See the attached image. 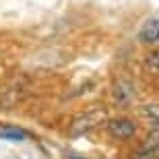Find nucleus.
Masks as SVG:
<instances>
[{"label":"nucleus","mask_w":159,"mask_h":159,"mask_svg":"<svg viewBox=\"0 0 159 159\" xmlns=\"http://www.w3.org/2000/svg\"><path fill=\"white\" fill-rule=\"evenodd\" d=\"M143 64H145V68H147L149 72L159 75V48H153V50L143 58Z\"/></svg>","instance_id":"nucleus-6"},{"label":"nucleus","mask_w":159,"mask_h":159,"mask_svg":"<svg viewBox=\"0 0 159 159\" xmlns=\"http://www.w3.org/2000/svg\"><path fill=\"white\" fill-rule=\"evenodd\" d=\"M143 116H147L151 122H153V128L159 132V103H147V106L141 107Z\"/></svg>","instance_id":"nucleus-7"},{"label":"nucleus","mask_w":159,"mask_h":159,"mask_svg":"<svg viewBox=\"0 0 159 159\" xmlns=\"http://www.w3.org/2000/svg\"><path fill=\"white\" fill-rule=\"evenodd\" d=\"M72 159H77V157H72Z\"/></svg>","instance_id":"nucleus-8"},{"label":"nucleus","mask_w":159,"mask_h":159,"mask_svg":"<svg viewBox=\"0 0 159 159\" xmlns=\"http://www.w3.org/2000/svg\"><path fill=\"white\" fill-rule=\"evenodd\" d=\"M101 118H103V110H99V107H95V110H91V112H87L85 116H81V118H77L75 122H72V128H70V134H83V132H87V130H91L95 126V124H99Z\"/></svg>","instance_id":"nucleus-2"},{"label":"nucleus","mask_w":159,"mask_h":159,"mask_svg":"<svg viewBox=\"0 0 159 159\" xmlns=\"http://www.w3.org/2000/svg\"><path fill=\"white\" fill-rule=\"evenodd\" d=\"M112 93H114V99L118 101V103H122V106H126V103H130V101L134 99V87L128 81H118L114 85Z\"/></svg>","instance_id":"nucleus-4"},{"label":"nucleus","mask_w":159,"mask_h":159,"mask_svg":"<svg viewBox=\"0 0 159 159\" xmlns=\"http://www.w3.org/2000/svg\"><path fill=\"white\" fill-rule=\"evenodd\" d=\"M0 139L11 141V143H21L25 139H29V132L23 128H4V130H0Z\"/></svg>","instance_id":"nucleus-5"},{"label":"nucleus","mask_w":159,"mask_h":159,"mask_svg":"<svg viewBox=\"0 0 159 159\" xmlns=\"http://www.w3.org/2000/svg\"><path fill=\"white\" fill-rule=\"evenodd\" d=\"M139 41L143 46L159 48V19H149L139 31Z\"/></svg>","instance_id":"nucleus-3"},{"label":"nucleus","mask_w":159,"mask_h":159,"mask_svg":"<svg viewBox=\"0 0 159 159\" xmlns=\"http://www.w3.org/2000/svg\"><path fill=\"white\" fill-rule=\"evenodd\" d=\"M106 128L110 132V136L118 139V141H128L136 134V124L130 118H112L107 120Z\"/></svg>","instance_id":"nucleus-1"}]
</instances>
